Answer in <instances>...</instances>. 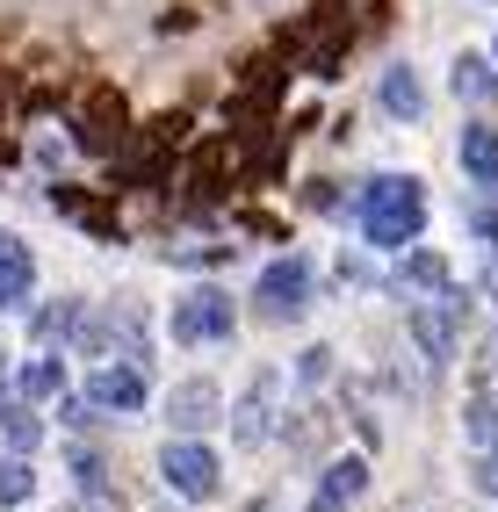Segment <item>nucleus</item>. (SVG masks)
Wrapping results in <instances>:
<instances>
[{"mask_svg":"<svg viewBox=\"0 0 498 512\" xmlns=\"http://www.w3.org/2000/svg\"><path fill=\"white\" fill-rule=\"evenodd\" d=\"M419 231H426V188L412 174H376L361 188V238H369V246L405 253Z\"/></svg>","mask_w":498,"mask_h":512,"instance_id":"f257e3e1","label":"nucleus"},{"mask_svg":"<svg viewBox=\"0 0 498 512\" xmlns=\"http://www.w3.org/2000/svg\"><path fill=\"white\" fill-rule=\"evenodd\" d=\"M231 296L224 289H188L181 303H174V339L181 347H210V339H231Z\"/></svg>","mask_w":498,"mask_h":512,"instance_id":"f03ea898","label":"nucleus"},{"mask_svg":"<svg viewBox=\"0 0 498 512\" xmlns=\"http://www.w3.org/2000/svg\"><path fill=\"white\" fill-rule=\"evenodd\" d=\"M80 145L94 159H116L130 145V109H123V94L116 87H94L87 94V109H80Z\"/></svg>","mask_w":498,"mask_h":512,"instance_id":"7ed1b4c3","label":"nucleus"},{"mask_svg":"<svg viewBox=\"0 0 498 512\" xmlns=\"http://www.w3.org/2000/svg\"><path fill=\"white\" fill-rule=\"evenodd\" d=\"M275 397H282V368H260L253 383H246V397L231 404V440H239V448H260V440H268Z\"/></svg>","mask_w":498,"mask_h":512,"instance_id":"20e7f679","label":"nucleus"},{"mask_svg":"<svg viewBox=\"0 0 498 512\" xmlns=\"http://www.w3.org/2000/svg\"><path fill=\"white\" fill-rule=\"evenodd\" d=\"M159 476H166L181 498H210V491H217V455L203 448V440H166Z\"/></svg>","mask_w":498,"mask_h":512,"instance_id":"39448f33","label":"nucleus"},{"mask_svg":"<svg viewBox=\"0 0 498 512\" xmlns=\"http://www.w3.org/2000/svg\"><path fill=\"white\" fill-rule=\"evenodd\" d=\"M260 311H268V318L311 311V260L304 253H289V260H275L268 275H260Z\"/></svg>","mask_w":498,"mask_h":512,"instance_id":"423d86ee","label":"nucleus"},{"mask_svg":"<svg viewBox=\"0 0 498 512\" xmlns=\"http://www.w3.org/2000/svg\"><path fill=\"white\" fill-rule=\"evenodd\" d=\"M455 318H462V303H455V296L412 303V339L426 347V361H455Z\"/></svg>","mask_w":498,"mask_h":512,"instance_id":"0eeeda50","label":"nucleus"},{"mask_svg":"<svg viewBox=\"0 0 498 512\" xmlns=\"http://www.w3.org/2000/svg\"><path fill=\"white\" fill-rule=\"evenodd\" d=\"M87 397L102 404V412H138L145 404V368L138 361H102L94 383H87Z\"/></svg>","mask_w":498,"mask_h":512,"instance_id":"6e6552de","label":"nucleus"},{"mask_svg":"<svg viewBox=\"0 0 498 512\" xmlns=\"http://www.w3.org/2000/svg\"><path fill=\"white\" fill-rule=\"evenodd\" d=\"M217 412H224L217 383H181L174 397H166V419H174L181 433H203V426H217Z\"/></svg>","mask_w":498,"mask_h":512,"instance_id":"1a4fd4ad","label":"nucleus"},{"mask_svg":"<svg viewBox=\"0 0 498 512\" xmlns=\"http://www.w3.org/2000/svg\"><path fill=\"white\" fill-rule=\"evenodd\" d=\"M29 289H37V260H29V246L15 231H0V311H8V303H29Z\"/></svg>","mask_w":498,"mask_h":512,"instance_id":"9d476101","label":"nucleus"},{"mask_svg":"<svg viewBox=\"0 0 498 512\" xmlns=\"http://www.w3.org/2000/svg\"><path fill=\"white\" fill-rule=\"evenodd\" d=\"M462 174L477 188H498V130H484V123L462 130Z\"/></svg>","mask_w":498,"mask_h":512,"instance_id":"9b49d317","label":"nucleus"},{"mask_svg":"<svg viewBox=\"0 0 498 512\" xmlns=\"http://www.w3.org/2000/svg\"><path fill=\"white\" fill-rule=\"evenodd\" d=\"M383 109L390 116H426V87H419V73H412V65H390V73H383Z\"/></svg>","mask_w":498,"mask_h":512,"instance_id":"f8f14e48","label":"nucleus"},{"mask_svg":"<svg viewBox=\"0 0 498 512\" xmlns=\"http://www.w3.org/2000/svg\"><path fill=\"white\" fill-rule=\"evenodd\" d=\"M0 433H8V448H15V455H29V448L44 440V419L29 412L22 397H0Z\"/></svg>","mask_w":498,"mask_h":512,"instance_id":"ddd939ff","label":"nucleus"},{"mask_svg":"<svg viewBox=\"0 0 498 512\" xmlns=\"http://www.w3.org/2000/svg\"><path fill=\"white\" fill-rule=\"evenodd\" d=\"M455 94H462V101H491V94H498V65L462 51V58H455Z\"/></svg>","mask_w":498,"mask_h":512,"instance_id":"4468645a","label":"nucleus"},{"mask_svg":"<svg viewBox=\"0 0 498 512\" xmlns=\"http://www.w3.org/2000/svg\"><path fill=\"white\" fill-rule=\"evenodd\" d=\"M347 44H354V29H340V22H332L325 37H318V51H311V80H340V58H347Z\"/></svg>","mask_w":498,"mask_h":512,"instance_id":"2eb2a0df","label":"nucleus"},{"mask_svg":"<svg viewBox=\"0 0 498 512\" xmlns=\"http://www.w3.org/2000/svg\"><path fill=\"white\" fill-rule=\"evenodd\" d=\"M37 498V469H29L22 455H8L0 462V505H29Z\"/></svg>","mask_w":498,"mask_h":512,"instance_id":"dca6fc26","label":"nucleus"},{"mask_svg":"<svg viewBox=\"0 0 498 512\" xmlns=\"http://www.w3.org/2000/svg\"><path fill=\"white\" fill-rule=\"evenodd\" d=\"M224 152H231L224 138H210L203 152H195V181H188V188H195V202H210V195H217V174H224Z\"/></svg>","mask_w":498,"mask_h":512,"instance_id":"f3484780","label":"nucleus"},{"mask_svg":"<svg viewBox=\"0 0 498 512\" xmlns=\"http://www.w3.org/2000/svg\"><path fill=\"white\" fill-rule=\"evenodd\" d=\"M65 390V361H51V354H37L22 368V397H58Z\"/></svg>","mask_w":498,"mask_h":512,"instance_id":"a211bd4d","label":"nucleus"},{"mask_svg":"<svg viewBox=\"0 0 498 512\" xmlns=\"http://www.w3.org/2000/svg\"><path fill=\"white\" fill-rule=\"evenodd\" d=\"M405 275H412L419 289H434V296H448V260H441V253H405Z\"/></svg>","mask_w":498,"mask_h":512,"instance_id":"6ab92c4d","label":"nucleus"},{"mask_svg":"<svg viewBox=\"0 0 498 512\" xmlns=\"http://www.w3.org/2000/svg\"><path fill=\"white\" fill-rule=\"evenodd\" d=\"M181 138H188V116H181V109H174V116H152V123H145V152H174Z\"/></svg>","mask_w":498,"mask_h":512,"instance_id":"aec40b11","label":"nucleus"},{"mask_svg":"<svg viewBox=\"0 0 498 512\" xmlns=\"http://www.w3.org/2000/svg\"><path fill=\"white\" fill-rule=\"evenodd\" d=\"M325 491L332 498H361V491H369V469H361V462H332L325 469Z\"/></svg>","mask_w":498,"mask_h":512,"instance_id":"412c9836","label":"nucleus"},{"mask_svg":"<svg viewBox=\"0 0 498 512\" xmlns=\"http://www.w3.org/2000/svg\"><path fill=\"white\" fill-rule=\"evenodd\" d=\"M470 440H477V448H498V404L491 397L470 404Z\"/></svg>","mask_w":498,"mask_h":512,"instance_id":"4be33fe9","label":"nucleus"},{"mask_svg":"<svg viewBox=\"0 0 498 512\" xmlns=\"http://www.w3.org/2000/svg\"><path fill=\"white\" fill-rule=\"evenodd\" d=\"M470 476H477V491H491V498H498V448H484Z\"/></svg>","mask_w":498,"mask_h":512,"instance_id":"5701e85b","label":"nucleus"},{"mask_svg":"<svg viewBox=\"0 0 498 512\" xmlns=\"http://www.w3.org/2000/svg\"><path fill=\"white\" fill-rule=\"evenodd\" d=\"M51 210H65V217H87V195L58 181V188H51Z\"/></svg>","mask_w":498,"mask_h":512,"instance_id":"b1692460","label":"nucleus"},{"mask_svg":"<svg viewBox=\"0 0 498 512\" xmlns=\"http://www.w3.org/2000/svg\"><path fill=\"white\" fill-rule=\"evenodd\" d=\"M0 166H15V138H0Z\"/></svg>","mask_w":498,"mask_h":512,"instance_id":"393cba45","label":"nucleus"}]
</instances>
